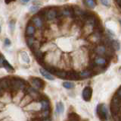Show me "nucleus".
Instances as JSON below:
<instances>
[{"mask_svg": "<svg viewBox=\"0 0 121 121\" xmlns=\"http://www.w3.org/2000/svg\"><path fill=\"white\" fill-rule=\"evenodd\" d=\"M9 85L11 91L14 92H17L18 91H24L26 88V83L24 79L17 77L9 78Z\"/></svg>", "mask_w": 121, "mask_h": 121, "instance_id": "f257e3e1", "label": "nucleus"}, {"mask_svg": "<svg viewBox=\"0 0 121 121\" xmlns=\"http://www.w3.org/2000/svg\"><path fill=\"white\" fill-rule=\"evenodd\" d=\"M121 107V100L116 95L113 97L111 102V112L113 116L117 115Z\"/></svg>", "mask_w": 121, "mask_h": 121, "instance_id": "f03ea898", "label": "nucleus"}, {"mask_svg": "<svg viewBox=\"0 0 121 121\" xmlns=\"http://www.w3.org/2000/svg\"><path fill=\"white\" fill-rule=\"evenodd\" d=\"M108 113V109L104 104H100L97 106V114L101 121H107Z\"/></svg>", "mask_w": 121, "mask_h": 121, "instance_id": "7ed1b4c3", "label": "nucleus"}, {"mask_svg": "<svg viewBox=\"0 0 121 121\" xmlns=\"http://www.w3.org/2000/svg\"><path fill=\"white\" fill-rule=\"evenodd\" d=\"M29 82L33 88L37 90H43L45 86V83L43 79L37 77H31L29 79Z\"/></svg>", "mask_w": 121, "mask_h": 121, "instance_id": "20e7f679", "label": "nucleus"}, {"mask_svg": "<svg viewBox=\"0 0 121 121\" xmlns=\"http://www.w3.org/2000/svg\"><path fill=\"white\" fill-rule=\"evenodd\" d=\"M58 9L56 8H50L47 9L46 12H45V20L48 21H54L56 18H58Z\"/></svg>", "mask_w": 121, "mask_h": 121, "instance_id": "39448f33", "label": "nucleus"}, {"mask_svg": "<svg viewBox=\"0 0 121 121\" xmlns=\"http://www.w3.org/2000/svg\"><path fill=\"white\" fill-rule=\"evenodd\" d=\"M72 17L73 16V10L71 6H64L63 8L58 9V18L59 17Z\"/></svg>", "mask_w": 121, "mask_h": 121, "instance_id": "423d86ee", "label": "nucleus"}, {"mask_svg": "<svg viewBox=\"0 0 121 121\" xmlns=\"http://www.w3.org/2000/svg\"><path fill=\"white\" fill-rule=\"evenodd\" d=\"M25 90L27 92V94L30 95L32 97L33 99H35L36 101H39L43 96H42V94L39 92V91L37 89L33 88V87H28V88H26Z\"/></svg>", "mask_w": 121, "mask_h": 121, "instance_id": "0eeeda50", "label": "nucleus"}, {"mask_svg": "<svg viewBox=\"0 0 121 121\" xmlns=\"http://www.w3.org/2000/svg\"><path fill=\"white\" fill-rule=\"evenodd\" d=\"M44 20L42 18V17L39 15H36L33 16L31 18V22L32 24L35 26V28H37L39 29H42L44 26Z\"/></svg>", "mask_w": 121, "mask_h": 121, "instance_id": "6e6552de", "label": "nucleus"}, {"mask_svg": "<svg viewBox=\"0 0 121 121\" xmlns=\"http://www.w3.org/2000/svg\"><path fill=\"white\" fill-rule=\"evenodd\" d=\"M82 96L85 101H89L92 96V88L89 86H86L82 92Z\"/></svg>", "mask_w": 121, "mask_h": 121, "instance_id": "1a4fd4ad", "label": "nucleus"}, {"mask_svg": "<svg viewBox=\"0 0 121 121\" xmlns=\"http://www.w3.org/2000/svg\"><path fill=\"white\" fill-rule=\"evenodd\" d=\"M39 101V103L41 104V111H50L51 104H50V102H49V101L48 99H46V97H43Z\"/></svg>", "mask_w": 121, "mask_h": 121, "instance_id": "9d476101", "label": "nucleus"}, {"mask_svg": "<svg viewBox=\"0 0 121 121\" xmlns=\"http://www.w3.org/2000/svg\"><path fill=\"white\" fill-rule=\"evenodd\" d=\"M0 87H1L4 91H7V90L10 89L9 78H0Z\"/></svg>", "mask_w": 121, "mask_h": 121, "instance_id": "9b49d317", "label": "nucleus"}, {"mask_svg": "<svg viewBox=\"0 0 121 121\" xmlns=\"http://www.w3.org/2000/svg\"><path fill=\"white\" fill-rule=\"evenodd\" d=\"M36 29L33 24H28L26 28V37H33L35 35Z\"/></svg>", "mask_w": 121, "mask_h": 121, "instance_id": "f8f14e48", "label": "nucleus"}, {"mask_svg": "<svg viewBox=\"0 0 121 121\" xmlns=\"http://www.w3.org/2000/svg\"><path fill=\"white\" fill-rule=\"evenodd\" d=\"M33 101V99L32 98V97L26 94H25V96L23 97V98L21 99L20 105L21 106V107H26V105H28L30 103H31Z\"/></svg>", "mask_w": 121, "mask_h": 121, "instance_id": "ddd939ff", "label": "nucleus"}, {"mask_svg": "<svg viewBox=\"0 0 121 121\" xmlns=\"http://www.w3.org/2000/svg\"><path fill=\"white\" fill-rule=\"evenodd\" d=\"M39 73H40V74L43 75V77H45V78L48 79V80L52 81V80H54V79H55V77L53 76V75L51 74L50 73H48V72L46 69H45L44 68H40V69H39Z\"/></svg>", "mask_w": 121, "mask_h": 121, "instance_id": "4468645a", "label": "nucleus"}, {"mask_svg": "<svg viewBox=\"0 0 121 121\" xmlns=\"http://www.w3.org/2000/svg\"><path fill=\"white\" fill-rule=\"evenodd\" d=\"M94 74V73L92 72V69H86V70H83L82 72L79 73V78H89L91 76H92Z\"/></svg>", "mask_w": 121, "mask_h": 121, "instance_id": "2eb2a0df", "label": "nucleus"}, {"mask_svg": "<svg viewBox=\"0 0 121 121\" xmlns=\"http://www.w3.org/2000/svg\"><path fill=\"white\" fill-rule=\"evenodd\" d=\"M79 73H76L75 71H68L67 72V79L70 80H79Z\"/></svg>", "mask_w": 121, "mask_h": 121, "instance_id": "dca6fc26", "label": "nucleus"}, {"mask_svg": "<svg viewBox=\"0 0 121 121\" xmlns=\"http://www.w3.org/2000/svg\"><path fill=\"white\" fill-rule=\"evenodd\" d=\"M95 52L98 55L102 56L106 53L107 50H106V47L104 45H98V46H97L95 49Z\"/></svg>", "mask_w": 121, "mask_h": 121, "instance_id": "f3484780", "label": "nucleus"}, {"mask_svg": "<svg viewBox=\"0 0 121 121\" xmlns=\"http://www.w3.org/2000/svg\"><path fill=\"white\" fill-rule=\"evenodd\" d=\"M94 63L97 66H104V65H106V63H107V60H106V59L104 57L98 56V57H96L94 59Z\"/></svg>", "mask_w": 121, "mask_h": 121, "instance_id": "a211bd4d", "label": "nucleus"}, {"mask_svg": "<svg viewBox=\"0 0 121 121\" xmlns=\"http://www.w3.org/2000/svg\"><path fill=\"white\" fill-rule=\"evenodd\" d=\"M11 94L10 93H5V92L3 93L2 95L0 97V101L2 102V103H9L11 101Z\"/></svg>", "mask_w": 121, "mask_h": 121, "instance_id": "6ab92c4d", "label": "nucleus"}, {"mask_svg": "<svg viewBox=\"0 0 121 121\" xmlns=\"http://www.w3.org/2000/svg\"><path fill=\"white\" fill-rule=\"evenodd\" d=\"M3 67L5 68V69L9 72V73H14V67L11 65V64L7 61L6 59L4 60L3 62Z\"/></svg>", "mask_w": 121, "mask_h": 121, "instance_id": "aec40b11", "label": "nucleus"}, {"mask_svg": "<svg viewBox=\"0 0 121 121\" xmlns=\"http://www.w3.org/2000/svg\"><path fill=\"white\" fill-rule=\"evenodd\" d=\"M68 119L70 121H80V116L77 113L72 112L68 114Z\"/></svg>", "mask_w": 121, "mask_h": 121, "instance_id": "412c9836", "label": "nucleus"}, {"mask_svg": "<svg viewBox=\"0 0 121 121\" xmlns=\"http://www.w3.org/2000/svg\"><path fill=\"white\" fill-rule=\"evenodd\" d=\"M84 4L89 9H94L96 6V0H83Z\"/></svg>", "mask_w": 121, "mask_h": 121, "instance_id": "4be33fe9", "label": "nucleus"}, {"mask_svg": "<svg viewBox=\"0 0 121 121\" xmlns=\"http://www.w3.org/2000/svg\"><path fill=\"white\" fill-rule=\"evenodd\" d=\"M55 75H56L57 77H58L60 78H67V72L64 70H58L57 69L55 73Z\"/></svg>", "mask_w": 121, "mask_h": 121, "instance_id": "5701e85b", "label": "nucleus"}, {"mask_svg": "<svg viewBox=\"0 0 121 121\" xmlns=\"http://www.w3.org/2000/svg\"><path fill=\"white\" fill-rule=\"evenodd\" d=\"M21 59L22 60L24 61V63L29 64L30 63V59L29 57V55L27 54V53L25 52V51H22L21 53Z\"/></svg>", "mask_w": 121, "mask_h": 121, "instance_id": "b1692460", "label": "nucleus"}, {"mask_svg": "<svg viewBox=\"0 0 121 121\" xmlns=\"http://www.w3.org/2000/svg\"><path fill=\"white\" fill-rule=\"evenodd\" d=\"M64 111V106L61 101H59L56 104V112L58 113H62Z\"/></svg>", "mask_w": 121, "mask_h": 121, "instance_id": "393cba45", "label": "nucleus"}, {"mask_svg": "<svg viewBox=\"0 0 121 121\" xmlns=\"http://www.w3.org/2000/svg\"><path fill=\"white\" fill-rule=\"evenodd\" d=\"M36 38H35V37L33 36V37H26V44H27V46L30 47V48H31V47L33 45L34 42L36 41Z\"/></svg>", "mask_w": 121, "mask_h": 121, "instance_id": "a878e982", "label": "nucleus"}, {"mask_svg": "<svg viewBox=\"0 0 121 121\" xmlns=\"http://www.w3.org/2000/svg\"><path fill=\"white\" fill-rule=\"evenodd\" d=\"M111 47H112V48L113 49V50H116V51L120 50V42L117 40H114L112 41Z\"/></svg>", "mask_w": 121, "mask_h": 121, "instance_id": "bb28decb", "label": "nucleus"}, {"mask_svg": "<svg viewBox=\"0 0 121 121\" xmlns=\"http://www.w3.org/2000/svg\"><path fill=\"white\" fill-rule=\"evenodd\" d=\"M63 87L67 89H71V88H74L75 85H74V83L71 82H64L63 83Z\"/></svg>", "mask_w": 121, "mask_h": 121, "instance_id": "cd10ccee", "label": "nucleus"}, {"mask_svg": "<svg viewBox=\"0 0 121 121\" xmlns=\"http://www.w3.org/2000/svg\"><path fill=\"white\" fill-rule=\"evenodd\" d=\"M39 11V6L37 5H32L30 8V12L33 14H36Z\"/></svg>", "mask_w": 121, "mask_h": 121, "instance_id": "c85d7f7f", "label": "nucleus"}, {"mask_svg": "<svg viewBox=\"0 0 121 121\" xmlns=\"http://www.w3.org/2000/svg\"><path fill=\"white\" fill-rule=\"evenodd\" d=\"M100 1L101 2V4L104 5L106 7L111 6V2H110V0H100Z\"/></svg>", "mask_w": 121, "mask_h": 121, "instance_id": "c756f323", "label": "nucleus"}, {"mask_svg": "<svg viewBox=\"0 0 121 121\" xmlns=\"http://www.w3.org/2000/svg\"><path fill=\"white\" fill-rule=\"evenodd\" d=\"M14 26H15V21L14 20L11 21L9 22V28H10V30L11 31H14Z\"/></svg>", "mask_w": 121, "mask_h": 121, "instance_id": "7c9ffc66", "label": "nucleus"}, {"mask_svg": "<svg viewBox=\"0 0 121 121\" xmlns=\"http://www.w3.org/2000/svg\"><path fill=\"white\" fill-rule=\"evenodd\" d=\"M5 57L3 56V55L0 53V68H2L3 67V62L5 60Z\"/></svg>", "mask_w": 121, "mask_h": 121, "instance_id": "2f4dec72", "label": "nucleus"}, {"mask_svg": "<svg viewBox=\"0 0 121 121\" xmlns=\"http://www.w3.org/2000/svg\"><path fill=\"white\" fill-rule=\"evenodd\" d=\"M4 44H5V46H6V47H9L11 44V42L9 38H5V40H4Z\"/></svg>", "mask_w": 121, "mask_h": 121, "instance_id": "473e14b6", "label": "nucleus"}, {"mask_svg": "<svg viewBox=\"0 0 121 121\" xmlns=\"http://www.w3.org/2000/svg\"><path fill=\"white\" fill-rule=\"evenodd\" d=\"M116 96H117V97H118V98H120V99L121 100V87H120V88L118 90H117Z\"/></svg>", "mask_w": 121, "mask_h": 121, "instance_id": "72a5a7b5", "label": "nucleus"}, {"mask_svg": "<svg viewBox=\"0 0 121 121\" xmlns=\"http://www.w3.org/2000/svg\"><path fill=\"white\" fill-rule=\"evenodd\" d=\"M4 107H5V104H4L3 103H2V102L0 101V111H2V110L4 108Z\"/></svg>", "mask_w": 121, "mask_h": 121, "instance_id": "f704fd0d", "label": "nucleus"}, {"mask_svg": "<svg viewBox=\"0 0 121 121\" xmlns=\"http://www.w3.org/2000/svg\"><path fill=\"white\" fill-rule=\"evenodd\" d=\"M5 92V91H4V90L1 88V87H0V97H1V96L2 95L3 93Z\"/></svg>", "mask_w": 121, "mask_h": 121, "instance_id": "c9c22d12", "label": "nucleus"}, {"mask_svg": "<svg viewBox=\"0 0 121 121\" xmlns=\"http://www.w3.org/2000/svg\"><path fill=\"white\" fill-rule=\"evenodd\" d=\"M13 1H15V0H5V2L7 3V4H9L11 2H13Z\"/></svg>", "mask_w": 121, "mask_h": 121, "instance_id": "e433bc0d", "label": "nucleus"}, {"mask_svg": "<svg viewBox=\"0 0 121 121\" xmlns=\"http://www.w3.org/2000/svg\"><path fill=\"white\" fill-rule=\"evenodd\" d=\"M117 4L121 7V0H117Z\"/></svg>", "mask_w": 121, "mask_h": 121, "instance_id": "4c0bfd02", "label": "nucleus"}, {"mask_svg": "<svg viewBox=\"0 0 121 121\" xmlns=\"http://www.w3.org/2000/svg\"><path fill=\"white\" fill-rule=\"evenodd\" d=\"M29 1H30V0H21V2H27Z\"/></svg>", "mask_w": 121, "mask_h": 121, "instance_id": "58836bf2", "label": "nucleus"}, {"mask_svg": "<svg viewBox=\"0 0 121 121\" xmlns=\"http://www.w3.org/2000/svg\"><path fill=\"white\" fill-rule=\"evenodd\" d=\"M119 73H120V75H121V67L120 68V69H119Z\"/></svg>", "mask_w": 121, "mask_h": 121, "instance_id": "ea45409f", "label": "nucleus"}, {"mask_svg": "<svg viewBox=\"0 0 121 121\" xmlns=\"http://www.w3.org/2000/svg\"><path fill=\"white\" fill-rule=\"evenodd\" d=\"M2 31V27H1V25H0V33H1Z\"/></svg>", "mask_w": 121, "mask_h": 121, "instance_id": "a19ab883", "label": "nucleus"}, {"mask_svg": "<svg viewBox=\"0 0 121 121\" xmlns=\"http://www.w3.org/2000/svg\"><path fill=\"white\" fill-rule=\"evenodd\" d=\"M120 24H121V20H120Z\"/></svg>", "mask_w": 121, "mask_h": 121, "instance_id": "79ce46f5", "label": "nucleus"}]
</instances>
